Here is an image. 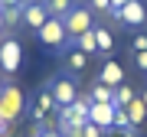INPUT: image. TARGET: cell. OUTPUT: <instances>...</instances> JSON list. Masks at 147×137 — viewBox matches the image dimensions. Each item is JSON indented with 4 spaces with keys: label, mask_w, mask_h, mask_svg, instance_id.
Here are the masks:
<instances>
[{
    "label": "cell",
    "mask_w": 147,
    "mask_h": 137,
    "mask_svg": "<svg viewBox=\"0 0 147 137\" xmlns=\"http://www.w3.org/2000/svg\"><path fill=\"white\" fill-rule=\"evenodd\" d=\"M49 88H53L56 111H59V108H69V105H75V101H79V88H75L72 79H56V82H49Z\"/></svg>",
    "instance_id": "8992f818"
},
{
    "label": "cell",
    "mask_w": 147,
    "mask_h": 137,
    "mask_svg": "<svg viewBox=\"0 0 147 137\" xmlns=\"http://www.w3.org/2000/svg\"><path fill=\"white\" fill-rule=\"evenodd\" d=\"M0 114L3 121H16L23 114V91L13 85H3V95H0Z\"/></svg>",
    "instance_id": "5b68a950"
},
{
    "label": "cell",
    "mask_w": 147,
    "mask_h": 137,
    "mask_svg": "<svg viewBox=\"0 0 147 137\" xmlns=\"http://www.w3.org/2000/svg\"><path fill=\"white\" fill-rule=\"evenodd\" d=\"M72 7H75V0H49L46 10H49V16H59V20H62V16L72 10Z\"/></svg>",
    "instance_id": "e0dca14e"
},
{
    "label": "cell",
    "mask_w": 147,
    "mask_h": 137,
    "mask_svg": "<svg viewBox=\"0 0 147 137\" xmlns=\"http://www.w3.org/2000/svg\"><path fill=\"white\" fill-rule=\"evenodd\" d=\"M124 111H127V118H131V127H141V124H144V118H147V105H144V98H141V95H134V98H131V105H127Z\"/></svg>",
    "instance_id": "7c38bea8"
},
{
    "label": "cell",
    "mask_w": 147,
    "mask_h": 137,
    "mask_svg": "<svg viewBox=\"0 0 147 137\" xmlns=\"http://www.w3.org/2000/svg\"><path fill=\"white\" fill-rule=\"evenodd\" d=\"M49 20V10H46V3H26L23 7V26H30V30H39L42 23Z\"/></svg>",
    "instance_id": "30bf717a"
},
{
    "label": "cell",
    "mask_w": 147,
    "mask_h": 137,
    "mask_svg": "<svg viewBox=\"0 0 147 137\" xmlns=\"http://www.w3.org/2000/svg\"><path fill=\"white\" fill-rule=\"evenodd\" d=\"M36 137H59L56 131H42V134H36Z\"/></svg>",
    "instance_id": "4316f807"
},
{
    "label": "cell",
    "mask_w": 147,
    "mask_h": 137,
    "mask_svg": "<svg viewBox=\"0 0 147 137\" xmlns=\"http://www.w3.org/2000/svg\"><path fill=\"white\" fill-rule=\"evenodd\" d=\"M0 124H10V121H3V114H0Z\"/></svg>",
    "instance_id": "4dcf8cb0"
},
{
    "label": "cell",
    "mask_w": 147,
    "mask_h": 137,
    "mask_svg": "<svg viewBox=\"0 0 147 137\" xmlns=\"http://www.w3.org/2000/svg\"><path fill=\"white\" fill-rule=\"evenodd\" d=\"M105 134H108V131H101V127H95L92 121L79 127V137H105Z\"/></svg>",
    "instance_id": "44dd1931"
},
{
    "label": "cell",
    "mask_w": 147,
    "mask_h": 137,
    "mask_svg": "<svg viewBox=\"0 0 147 137\" xmlns=\"http://www.w3.org/2000/svg\"><path fill=\"white\" fill-rule=\"evenodd\" d=\"M131 98H134V88H131V85H118L111 105H115V108H127V105H131Z\"/></svg>",
    "instance_id": "2e32d148"
},
{
    "label": "cell",
    "mask_w": 147,
    "mask_h": 137,
    "mask_svg": "<svg viewBox=\"0 0 147 137\" xmlns=\"http://www.w3.org/2000/svg\"><path fill=\"white\" fill-rule=\"evenodd\" d=\"M124 26H144L147 23V3L144 0H127L124 7H121V16H118Z\"/></svg>",
    "instance_id": "52a82bcc"
},
{
    "label": "cell",
    "mask_w": 147,
    "mask_h": 137,
    "mask_svg": "<svg viewBox=\"0 0 147 137\" xmlns=\"http://www.w3.org/2000/svg\"><path fill=\"white\" fill-rule=\"evenodd\" d=\"M13 131H10V124H0V137H10Z\"/></svg>",
    "instance_id": "484cf974"
},
{
    "label": "cell",
    "mask_w": 147,
    "mask_h": 137,
    "mask_svg": "<svg viewBox=\"0 0 147 137\" xmlns=\"http://www.w3.org/2000/svg\"><path fill=\"white\" fill-rule=\"evenodd\" d=\"M85 65H88V56L79 52V49H69L65 52V68L69 72H85Z\"/></svg>",
    "instance_id": "9a60e30c"
},
{
    "label": "cell",
    "mask_w": 147,
    "mask_h": 137,
    "mask_svg": "<svg viewBox=\"0 0 147 137\" xmlns=\"http://www.w3.org/2000/svg\"><path fill=\"white\" fill-rule=\"evenodd\" d=\"M134 65L141 68V72H147V52H137L134 56Z\"/></svg>",
    "instance_id": "603a6c76"
},
{
    "label": "cell",
    "mask_w": 147,
    "mask_h": 137,
    "mask_svg": "<svg viewBox=\"0 0 147 137\" xmlns=\"http://www.w3.org/2000/svg\"><path fill=\"white\" fill-rule=\"evenodd\" d=\"M111 127H121V131H131V118H127L124 108H115V124Z\"/></svg>",
    "instance_id": "ffe728a7"
},
{
    "label": "cell",
    "mask_w": 147,
    "mask_h": 137,
    "mask_svg": "<svg viewBox=\"0 0 147 137\" xmlns=\"http://www.w3.org/2000/svg\"><path fill=\"white\" fill-rule=\"evenodd\" d=\"M0 30H3V10H0Z\"/></svg>",
    "instance_id": "f546056e"
},
{
    "label": "cell",
    "mask_w": 147,
    "mask_h": 137,
    "mask_svg": "<svg viewBox=\"0 0 147 137\" xmlns=\"http://www.w3.org/2000/svg\"><path fill=\"white\" fill-rule=\"evenodd\" d=\"M36 3H49V0H36Z\"/></svg>",
    "instance_id": "1f68e13d"
},
{
    "label": "cell",
    "mask_w": 147,
    "mask_h": 137,
    "mask_svg": "<svg viewBox=\"0 0 147 137\" xmlns=\"http://www.w3.org/2000/svg\"><path fill=\"white\" fill-rule=\"evenodd\" d=\"M88 98H92V101H98V105H111V98H115V88H108L105 82H95V85H92V91H88Z\"/></svg>",
    "instance_id": "5bb4252c"
},
{
    "label": "cell",
    "mask_w": 147,
    "mask_h": 137,
    "mask_svg": "<svg viewBox=\"0 0 147 137\" xmlns=\"http://www.w3.org/2000/svg\"><path fill=\"white\" fill-rule=\"evenodd\" d=\"M20 59H23V46H20V39L7 36L3 42H0V72L13 75L16 68H20Z\"/></svg>",
    "instance_id": "277c9868"
},
{
    "label": "cell",
    "mask_w": 147,
    "mask_h": 137,
    "mask_svg": "<svg viewBox=\"0 0 147 137\" xmlns=\"http://www.w3.org/2000/svg\"><path fill=\"white\" fill-rule=\"evenodd\" d=\"M98 82H105L108 88H118V85H124V68H121L115 59H105V65H101V72H98Z\"/></svg>",
    "instance_id": "8fae6325"
},
{
    "label": "cell",
    "mask_w": 147,
    "mask_h": 137,
    "mask_svg": "<svg viewBox=\"0 0 147 137\" xmlns=\"http://www.w3.org/2000/svg\"><path fill=\"white\" fill-rule=\"evenodd\" d=\"M75 49H79V52H85V56L98 52V46H95V33H92V30H88V33H82V36L75 39Z\"/></svg>",
    "instance_id": "ac0fdd59"
},
{
    "label": "cell",
    "mask_w": 147,
    "mask_h": 137,
    "mask_svg": "<svg viewBox=\"0 0 147 137\" xmlns=\"http://www.w3.org/2000/svg\"><path fill=\"white\" fill-rule=\"evenodd\" d=\"M88 121L95 127H101V131H111V124H115V105H98V101H92L88 105Z\"/></svg>",
    "instance_id": "9c48e42d"
},
{
    "label": "cell",
    "mask_w": 147,
    "mask_h": 137,
    "mask_svg": "<svg viewBox=\"0 0 147 137\" xmlns=\"http://www.w3.org/2000/svg\"><path fill=\"white\" fill-rule=\"evenodd\" d=\"M10 7H20L16 0H0V10H10Z\"/></svg>",
    "instance_id": "d4e9b609"
},
{
    "label": "cell",
    "mask_w": 147,
    "mask_h": 137,
    "mask_svg": "<svg viewBox=\"0 0 147 137\" xmlns=\"http://www.w3.org/2000/svg\"><path fill=\"white\" fill-rule=\"evenodd\" d=\"M56 101H53V88H49V82L42 85L36 91V98H33V121H46L49 114H53Z\"/></svg>",
    "instance_id": "ba28073f"
},
{
    "label": "cell",
    "mask_w": 147,
    "mask_h": 137,
    "mask_svg": "<svg viewBox=\"0 0 147 137\" xmlns=\"http://www.w3.org/2000/svg\"><path fill=\"white\" fill-rule=\"evenodd\" d=\"M88 105H92V98L88 95H79V101L75 105H69V108H59V127H82V124H88Z\"/></svg>",
    "instance_id": "3957f363"
},
{
    "label": "cell",
    "mask_w": 147,
    "mask_h": 137,
    "mask_svg": "<svg viewBox=\"0 0 147 137\" xmlns=\"http://www.w3.org/2000/svg\"><path fill=\"white\" fill-rule=\"evenodd\" d=\"M92 7L101 10V13H108V10H111V0H92Z\"/></svg>",
    "instance_id": "cb8c5ba5"
},
{
    "label": "cell",
    "mask_w": 147,
    "mask_h": 137,
    "mask_svg": "<svg viewBox=\"0 0 147 137\" xmlns=\"http://www.w3.org/2000/svg\"><path fill=\"white\" fill-rule=\"evenodd\" d=\"M0 95H3V85H0Z\"/></svg>",
    "instance_id": "d6a6232c"
},
{
    "label": "cell",
    "mask_w": 147,
    "mask_h": 137,
    "mask_svg": "<svg viewBox=\"0 0 147 137\" xmlns=\"http://www.w3.org/2000/svg\"><path fill=\"white\" fill-rule=\"evenodd\" d=\"M16 3H20V7H26V3H33V0H16Z\"/></svg>",
    "instance_id": "f1b7e54d"
},
{
    "label": "cell",
    "mask_w": 147,
    "mask_h": 137,
    "mask_svg": "<svg viewBox=\"0 0 147 137\" xmlns=\"http://www.w3.org/2000/svg\"><path fill=\"white\" fill-rule=\"evenodd\" d=\"M92 33H95V46H98V52L108 56L111 49H115V36H111V30H105V26H92Z\"/></svg>",
    "instance_id": "4fadbf2b"
},
{
    "label": "cell",
    "mask_w": 147,
    "mask_h": 137,
    "mask_svg": "<svg viewBox=\"0 0 147 137\" xmlns=\"http://www.w3.org/2000/svg\"><path fill=\"white\" fill-rule=\"evenodd\" d=\"M16 23H23V7H10V10H3V26H16Z\"/></svg>",
    "instance_id": "d6986e66"
},
{
    "label": "cell",
    "mask_w": 147,
    "mask_h": 137,
    "mask_svg": "<svg viewBox=\"0 0 147 137\" xmlns=\"http://www.w3.org/2000/svg\"><path fill=\"white\" fill-rule=\"evenodd\" d=\"M141 98H144V105H147V85H144V91H141Z\"/></svg>",
    "instance_id": "83f0119b"
},
{
    "label": "cell",
    "mask_w": 147,
    "mask_h": 137,
    "mask_svg": "<svg viewBox=\"0 0 147 137\" xmlns=\"http://www.w3.org/2000/svg\"><path fill=\"white\" fill-rule=\"evenodd\" d=\"M131 49H134V52H147V33H134Z\"/></svg>",
    "instance_id": "7402d4cb"
},
{
    "label": "cell",
    "mask_w": 147,
    "mask_h": 137,
    "mask_svg": "<svg viewBox=\"0 0 147 137\" xmlns=\"http://www.w3.org/2000/svg\"><path fill=\"white\" fill-rule=\"evenodd\" d=\"M62 23H65V33H69V39H79L82 33H88L95 23H92V10L88 7H72V10H69L65 16H62Z\"/></svg>",
    "instance_id": "7a4b0ae2"
},
{
    "label": "cell",
    "mask_w": 147,
    "mask_h": 137,
    "mask_svg": "<svg viewBox=\"0 0 147 137\" xmlns=\"http://www.w3.org/2000/svg\"><path fill=\"white\" fill-rule=\"evenodd\" d=\"M36 39L42 42V46H49V49H62L65 42H69V33H65V23L59 20V16H49L46 23L36 30Z\"/></svg>",
    "instance_id": "6da1fadb"
}]
</instances>
